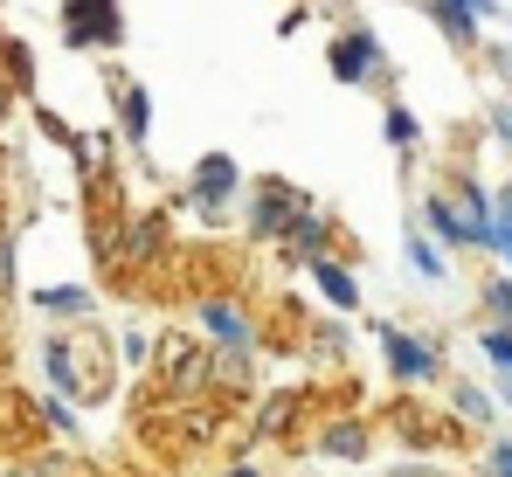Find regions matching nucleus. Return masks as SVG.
Instances as JSON below:
<instances>
[{"instance_id": "15", "label": "nucleus", "mask_w": 512, "mask_h": 477, "mask_svg": "<svg viewBox=\"0 0 512 477\" xmlns=\"http://www.w3.org/2000/svg\"><path fill=\"white\" fill-rule=\"evenodd\" d=\"M298 408H305V395H277V401H263V415H256V436H263V443H277V436H291V422H298Z\"/></svg>"}, {"instance_id": "21", "label": "nucleus", "mask_w": 512, "mask_h": 477, "mask_svg": "<svg viewBox=\"0 0 512 477\" xmlns=\"http://www.w3.org/2000/svg\"><path fill=\"white\" fill-rule=\"evenodd\" d=\"M485 477H512V429L485 436Z\"/></svg>"}, {"instance_id": "18", "label": "nucleus", "mask_w": 512, "mask_h": 477, "mask_svg": "<svg viewBox=\"0 0 512 477\" xmlns=\"http://www.w3.org/2000/svg\"><path fill=\"white\" fill-rule=\"evenodd\" d=\"M381 132H388V146H402V153L423 139V125H416V111H409V104H388V111H381Z\"/></svg>"}, {"instance_id": "14", "label": "nucleus", "mask_w": 512, "mask_h": 477, "mask_svg": "<svg viewBox=\"0 0 512 477\" xmlns=\"http://www.w3.org/2000/svg\"><path fill=\"white\" fill-rule=\"evenodd\" d=\"M478 305H485V325H512V270H506V263H492V270H485Z\"/></svg>"}, {"instance_id": "6", "label": "nucleus", "mask_w": 512, "mask_h": 477, "mask_svg": "<svg viewBox=\"0 0 512 477\" xmlns=\"http://www.w3.org/2000/svg\"><path fill=\"white\" fill-rule=\"evenodd\" d=\"M333 229H340V222H333V208L305 201V208L291 215V229L277 236V256H284L291 270H312L319 256H333Z\"/></svg>"}, {"instance_id": "8", "label": "nucleus", "mask_w": 512, "mask_h": 477, "mask_svg": "<svg viewBox=\"0 0 512 477\" xmlns=\"http://www.w3.org/2000/svg\"><path fill=\"white\" fill-rule=\"evenodd\" d=\"M326 70L340 83H374L381 77V42L367 28H346V35H333V49H326Z\"/></svg>"}, {"instance_id": "27", "label": "nucleus", "mask_w": 512, "mask_h": 477, "mask_svg": "<svg viewBox=\"0 0 512 477\" xmlns=\"http://www.w3.org/2000/svg\"><path fill=\"white\" fill-rule=\"evenodd\" d=\"M222 477H263V471H256V464H229Z\"/></svg>"}, {"instance_id": "5", "label": "nucleus", "mask_w": 512, "mask_h": 477, "mask_svg": "<svg viewBox=\"0 0 512 477\" xmlns=\"http://www.w3.org/2000/svg\"><path fill=\"white\" fill-rule=\"evenodd\" d=\"M298 208H305L298 187H284V180H250V194H243V236L250 242H277L284 229H291Z\"/></svg>"}, {"instance_id": "22", "label": "nucleus", "mask_w": 512, "mask_h": 477, "mask_svg": "<svg viewBox=\"0 0 512 477\" xmlns=\"http://www.w3.org/2000/svg\"><path fill=\"white\" fill-rule=\"evenodd\" d=\"M485 132H492V139H499V146L512 153V97H492V111H485Z\"/></svg>"}, {"instance_id": "16", "label": "nucleus", "mask_w": 512, "mask_h": 477, "mask_svg": "<svg viewBox=\"0 0 512 477\" xmlns=\"http://www.w3.org/2000/svg\"><path fill=\"white\" fill-rule=\"evenodd\" d=\"M478 353H485L492 374H506V381H512V325H478Z\"/></svg>"}, {"instance_id": "12", "label": "nucleus", "mask_w": 512, "mask_h": 477, "mask_svg": "<svg viewBox=\"0 0 512 477\" xmlns=\"http://www.w3.org/2000/svg\"><path fill=\"white\" fill-rule=\"evenodd\" d=\"M305 277H312V291H319V298H326L340 318L360 312V277H353V263H340V256H319Z\"/></svg>"}, {"instance_id": "4", "label": "nucleus", "mask_w": 512, "mask_h": 477, "mask_svg": "<svg viewBox=\"0 0 512 477\" xmlns=\"http://www.w3.org/2000/svg\"><path fill=\"white\" fill-rule=\"evenodd\" d=\"M243 194H250V180H243L236 153H201V159H194V180H187V208H194L201 222H222L229 208H243Z\"/></svg>"}, {"instance_id": "1", "label": "nucleus", "mask_w": 512, "mask_h": 477, "mask_svg": "<svg viewBox=\"0 0 512 477\" xmlns=\"http://www.w3.org/2000/svg\"><path fill=\"white\" fill-rule=\"evenodd\" d=\"M416 222H423L450 256H492V242H499V201H492L485 180L450 173L443 187H429L423 201H416Z\"/></svg>"}, {"instance_id": "11", "label": "nucleus", "mask_w": 512, "mask_h": 477, "mask_svg": "<svg viewBox=\"0 0 512 477\" xmlns=\"http://www.w3.org/2000/svg\"><path fill=\"white\" fill-rule=\"evenodd\" d=\"M450 415L464 422V429H478V436H499V395H485L478 381H464V374H450Z\"/></svg>"}, {"instance_id": "2", "label": "nucleus", "mask_w": 512, "mask_h": 477, "mask_svg": "<svg viewBox=\"0 0 512 477\" xmlns=\"http://www.w3.org/2000/svg\"><path fill=\"white\" fill-rule=\"evenodd\" d=\"M194 318H201V339L222 353V367H229L236 381H250V367H256V318H250V305L215 291V298L194 305Z\"/></svg>"}, {"instance_id": "9", "label": "nucleus", "mask_w": 512, "mask_h": 477, "mask_svg": "<svg viewBox=\"0 0 512 477\" xmlns=\"http://www.w3.org/2000/svg\"><path fill=\"white\" fill-rule=\"evenodd\" d=\"M429 21H436L457 49H478L485 21H499V0H429Z\"/></svg>"}, {"instance_id": "19", "label": "nucleus", "mask_w": 512, "mask_h": 477, "mask_svg": "<svg viewBox=\"0 0 512 477\" xmlns=\"http://www.w3.org/2000/svg\"><path fill=\"white\" fill-rule=\"evenodd\" d=\"M346 339H353V332H346L340 318H319V325H312V353H319V360H346Z\"/></svg>"}, {"instance_id": "20", "label": "nucleus", "mask_w": 512, "mask_h": 477, "mask_svg": "<svg viewBox=\"0 0 512 477\" xmlns=\"http://www.w3.org/2000/svg\"><path fill=\"white\" fill-rule=\"evenodd\" d=\"M492 201H499V242H492V256L512 270V180H506V187H492Z\"/></svg>"}, {"instance_id": "17", "label": "nucleus", "mask_w": 512, "mask_h": 477, "mask_svg": "<svg viewBox=\"0 0 512 477\" xmlns=\"http://www.w3.org/2000/svg\"><path fill=\"white\" fill-rule=\"evenodd\" d=\"M118 111H125V139H132V146H146V132H153V104H146V90H139V83L118 97Z\"/></svg>"}, {"instance_id": "25", "label": "nucleus", "mask_w": 512, "mask_h": 477, "mask_svg": "<svg viewBox=\"0 0 512 477\" xmlns=\"http://www.w3.org/2000/svg\"><path fill=\"white\" fill-rule=\"evenodd\" d=\"M492 70H499V83H512V49H492Z\"/></svg>"}, {"instance_id": "7", "label": "nucleus", "mask_w": 512, "mask_h": 477, "mask_svg": "<svg viewBox=\"0 0 512 477\" xmlns=\"http://www.w3.org/2000/svg\"><path fill=\"white\" fill-rule=\"evenodd\" d=\"M63 35H70V49H111L125 35L118 0H70L63 7Z\"/></svg>"}, {"instance_id": "26", "label": "nucleus", "mask_w": 512, "mask_h": 477, "mask_svg": "<svg viewBox=\"0 0 512 477\" xmlns=\"http://www.w3.org/2000/svg\"><path fill=\"white\" fill-rule=\"evenodd\" d=\"M492 395H499V408H512V381L506 374H492Z\"/></svg>"}, {"instance_id": "10", "label": "nucleus", "mask_w": 512, "mask_h": 477, "mask_svg": "<svg viewBox=\"0 0 512 477\" xmlns=\"http://www.w3.org/2000/svg\"><path fill=\"white\" fill-rule=\"evenodd\" d=\"M326 464H360V457H374V422H360V415H340V422H326L319 429V443H312Z\"/></svg>"}, {"instance_id": "3", "label": "nucleus", "mask_w": 512, "mask_h": 477, "mask_svg": "<svg viewBox=\"0 0 512 477\" xmlns=\"http://www.w3.org/2000/svg\"><path fill=\"white\" fill-rule=\"evenodd\" d=\"M374 339H381V367H388L395 388H429V381H443V346H436L429 332H409V325H395V318H374Z\"/></svg>"}, {"instance_id": "23", "label": "nucleus", "mask_w": 512, "mask_h": 477, "mask_svg": "<svg viewBox=\"0 0 512 477\" xmlns=\"http://www.w3.org/2000/svg\"><path fill=\"white\" fill-rule=\"evenodd\" d=\"M42 312H90V291H42Z\"/></svg>"}, {"instance_id": "24", "label": "nucleus", "mask_w": 512, "mask_h": 477, "mask_svg": "<svg viewBox=\"0 0 512 477\" xmlns=\"http://www.w3.org/2000/svg\"><path fill=\"white\" fill-rule=\"evenodd\" d=\"M388 477H450V471H436L429 457H416V464H395V471H388Z\"/></svg>"}, {"instance_id": "13", "label": "nucleus", "mask_w": 512, "mask_h": 477, "mask_svg": "<svg viewBox=\"0 0 512 477\" xmlns=\"http://www.w3.org/2000/svg\"><path fill=\"white\" fill-rule=\"evenodd\" d=\"M402 256H409V270H416L423 284H450V277H457V263H450V249H443V242L429 236L423 222H409V229H402Z\"/></svg>"}]
</instances>
